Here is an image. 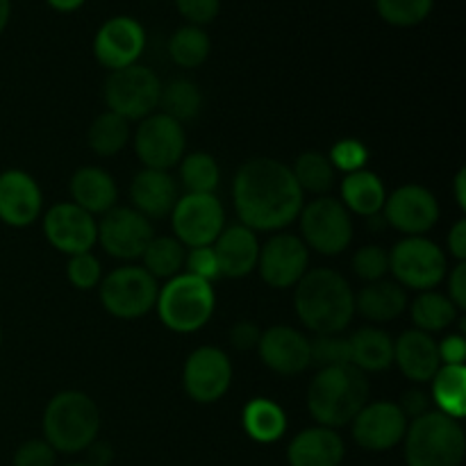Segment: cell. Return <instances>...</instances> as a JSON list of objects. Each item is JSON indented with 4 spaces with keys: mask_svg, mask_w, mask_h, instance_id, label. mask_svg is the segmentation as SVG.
Returning <instances> with one entry per match:
<instances>
[{
    "mask_svg": "<svg viewBox=\"0 0 466 466\" xmlns=\"http://www.w3.org/2000/svg\"><path fill=\"white\" fill-rule=\"evenodd\" d=\"M232 203L241 226L253 232H280L299 218L305 205L291 168L273 157L241 164L232 182Z\"/></svg>",
    "mask_w": 466,
    "mask_h": 466,
    "instance_id": "6da1fadb",
    "label": "cell"
},
{
    "mask_svg": "<svg viewBox=\"0 0 466 466\" xmlns=\"http://www.w3.org/2000/svg\"><path fill=\"white\" fill-rule=\"evenodd\" d=\"M296 317L314 335H341L355 317V291L339 271L314 268L294 287Z\"/></svg>",
    "mask_w": 466,
    "mask_h": 466,
    "instance_id": "7a4b0ae2",
    "label": "cell"
},
{
    "mask_svg": "<svg viewBox=\"0 0 466 466\" xmlns=\"http://www.w3.org/2000/svg\"><path fill=\"white\" fill-rule=\"evenodd\" d=\"M369 378L353 364L319 369L308 387V410L323 428L350 426L360 410L369 403Z\"/></svg>",
    "mask_w": 466,
    "mask_h": 466,
    "instance_id": "3957f363",
    "label": "cell"
},
{
    "mask_svg": "<svg viewBox=\"0 0 466 466\" xmlns=\"http://www.w3.org/2000/svg\"><path fill=\"white\" fill-rule=\"evenodd\" d=\"M100 410L85 391H59L46 405L41 431L55 453L76 455L89 449L100 432Z\"/></svg>",
    "mask_w": 466,
    "mask_h": 466,
    "instance_id": "277c9868",
    "label": "cell"
},
{
    "mask_svg": "<svg viewBox=\"0 0 466 466\" xmlns=\"http://www.w3.org/2000/svg\"><path fill=\"white\" fill-rule=\"evenodd\" d=\"M403 444L408 466H462L466 455L462 423L437 410L408 423Z\"/></svg>",
    "mask_w": 466,
    "mask_h": 466,
    "instance_id": "5b68a950",
    "label": "cell"
},
{
    "mask_svg": "<svg viewBox=\"0 0 466 466\" xmlns=\"http://www.w3.org/2000/svg\"><path fill=\"white\" fill-rule=\"evenodd\" d=\"M155 308L168 330L189 335L208 326L217 308V296L209 282L189 273H177L159 289Z\"/></svg>",
    "mask_w": 466,
    "mask_h": 466,
    "instance_id": "8992f818",
    "label": "cell"
},
{
    "mask_svg": "<svg viewBox=\"0 0 466 466\" xmlns=\"http://www.w3.org/2000/svg\"><path fill=\"white\" fill-rule=\"evenodd\" d=\"M390 273L405 291H431L449 276V258L428 237H405L390 250Z\"/></svg>",
    "mask_w": 466,
    "mask_h": 466,
    "instance_id": "52a82bcc",
    "label": "cell"
},
{
    "mask_svg": "<svg viewBox=\"0 0 466 466\" xmlns=\"http://www.w3.org/2000/svg\"><path fill=\"white\" fill-rule=\"evenodd\" d=\"M162 82L153 68L144 64L112 71L103 85V98L109 112L126 121H141L159 107Z\"/></svg>",
    "mask_w": 466,
    "mask_h": 466,
    "instance_id": "ba28073f",
    "label": "cell"
},
{
    "mask_svg": "<svg viewBox=\"0 0 466 466\" xmlns=\"http://www.w3.org/2000/svg\"><path fill=\"white\" fill-rule=\"evenodd\" d=\"M299 218L303 244L326 258L344 253L353 241V217L339 198L319 196L312 203L303 205Z\"/></svg>",
    "mask_w": 466,
    "mask_h": 466,
    "instance_id": "9c48e42d",
    "label": "cell"
},
{
    "mask_svg": "<svg viewBox=\"0 0 466 466\" xmlns=\"http://www.w3.org/2000/svg\"><path fill=\"white\" fill-rule=\"evenodd\" d=\"M100 303L112 317L132 321L141 319L157 303V280L144 267L114 268L100 280Z\"/></svg>",
    "mask_w": 466,
    "mask_h": 466,
    "instance_id": "30bf717a",
    "label": "cell"
},
{
    "mask_svg": "<svg viewBox=\"0 0 466 466\" xmlns=\"http://www.w3.org/2000/svg\"><path fill=\"white\" fill-rule=\"evenodd\" d=\"M171 226L182 246H212L226 228V209L214 194H185L173 208Z\"/></svg>",
    "mask_w": 466,
    "mask_h": 466,
    "instance_id": "8fae6325",
    "label": "cell"
},
{
    "mask_svg": "<svg viewBox=\"0 0 466 466\" xmlns=\"http://www.w3.org/2000/svg\"><path fill=\"white\" fill-rule=\"evenodd\" d=\"M187 135L182 123L162 112L141 118L135 132V153L144 168L168 171L185 157Z\"/></svg>",
    "mask_w": 466,
    "mask_h": 466,
    "instance_id": "7c38bea8",
    "label": "cell"
},
{
    "mask_svg": "<svg viewBox=\"0 0 466 466\" xmlns=\"http://www.w3.org/2000/svg\"><path fill=\"white\" fill-rule=\"evenodd\" d=\"M146 50V27L135 16L118 14L107 18L96 30L94 57L103 68L121 71V68L139 64V57Z\"/></svg>",
    "mask_w": 466,
    "mask_h": 466,
    "instance_id": "4fadbf2b",
    "label": "cell"
},
{
    "mask_svg": "<svg viewBox=\"0 0 466 466\" xmlns=\"http://www.w3.org/2000/svg\"><path fill=\"white\" fill-rule=\"evenodd\" d=\"M182 385L194 403H217L232 385L230 358L217 346H200L187 358L182 369Z\"/></svg>",
    "mask_w": 466,
    "mask_h": 466,
    "instance_id": "5bb4252c",
    "label": "cell"
},
{
    "mask_svg": "<svg viewBox=\"0 0 466 466\" xmlns=\"http://www.w3.org/2000/svg\"><path fill=\"white\" fill-rule=\"evenodd\" d=\"M309 248L303 239L287 232L268 237L264 244H259L258 271L259 278L273 289H291L299 285L300 278L308 273Z\"/></svg>",
    "mask_w": 466,
    "mask_h": 466,
    "instance_id": "9a60e30c",
    "label": "cell"
},
{
    "mask_svg": "<svg viewBox=\"0 0 466 466\" xmlns=\"http://www.w3.org/2000/svg\"><path fill=\"white\" fill-rule=\"evenodd\" d=\"M155 237L153 223L132 208H112L98 221V241L116 259H139Z\"/></svg>",
    "mask_w": 466,
    "mask_h": 466,
    "instance_id": "2e32d148",
    "label": "cell"
},
{
    "mask_svg": "<svg viewBox=\"0 0 466 466\" xmlns=\"http://www.w3.org/2000/svg\"><path fill=\"white\" fill-rule=\"evenodd\" d=\"M387 226L408 237H423L440 221V203L435 194L421 185H403L387 194L382 205Z\"/></svg>",
    "mask_w": 466,
    "mask_h": 466,
    "instance_id": "e0dca14e",
    "label": "cell"
},
{
    "mask_svg": "<svg viewBox=\"0 0 466 466\" xmlns=\"http://www.w3.org/2000/svg\"><path fill=\"white\" fill-rule=\"evenodd\" d=\"M408 417L399 403L391 400H373L358 412L350 421L353 440L360 449L371 453H385L399 446L408 432Z\"/></svg>",
    "mask_w": 466,
    "mask_h": 466,
    "instance_id": "ac0fdd59",
    "label": "cell"
},
{
    "mask_svg": "<svg viewBox=\"0 0 466 466\" xmlns=\"http://www.w3.org/2000/svg\"><path fill=\"white\" fill-rule=\"evenodd\" d=\"M44 235L64 255L91 253L98 241V221L76 203H57L44 214Z\"/></svg>",
    "mask_w": 466,
    "mask_h": 466,
    "instance_id": "d6986e66",
    "label": "cell"
},
{
    "mask_svg": "<svg viewBox=\"0 0 466 466\" xmlns=\"http://www.w3.org/2000/svg\"><path fill=\"white\" fill-rule=\"evenodd\" d=\"M258 353L264 367L280 376H299L305 369L312 367L309 339L291 326H271L262 330Z\"/></svg>",
    "mask_w": 466,
    "mask_h": 466,
    "instance_id": "ffe728a7",
    "label": "cell"
},
{
    "mask_svg": "<svg viewBox=\"0 0 466 466\" xmlns=\"http://www.w3.org/2000/svg\"><path fill=\"white\" fill-rule=\"evenodd\" d=\"M44 196L30 173L9 168L0 173V221L9 228H27L41 217Z\"/></svg>",
    "mask_w": 466,
    "mask_h": 466,
    "instance_id": "44dd1931",
    "label": "cell"
},
{
    "mask_svg": "<svg viewBox=\"0 0 466 466\" xmlns=\"http://www.w3.org/2000/svg\"><path fill=\"white\" fill-rule=\"evenodd\" d=\"M214 255H217L218 271L221 278H246L255 271L259 258V239L258 232L250 228L235 223L226 226L217 241L212 244Z\"/></svg>",
    "mask_w": 466,
    "mask_h": 466,
    "instance_id": "7402d4cb",
    "label": "cell"
},
{
    "mask_svg": "<svg viewBox=\"0 0 466 466\" xmlns=\"http://www.w3.org/2000/svg\"><path fill=\"white\" fill-rule=\"evenodd\" d=\"M177 198V185L168 171H155V168H144L137 173L130 182V200L132 209L144 214L148 221L153 218H167L171 217L173 208H176Z\"/></svg>",
    "mask_w": 466,
    "mask_h": 466,
    "instance_id": "603a6c76",
    "label": "cell"
},
{
    "mask_svg": "<svg viewBox=\"0 0 466 466\" xmlns=\"http://www.w3.org/2000/svg\"><path fill=\"white\" fill-rule=\"evenodd\" d=\"M394 364L408 380L419 382V385L431 382L441 367L437 341L432 339V335L417 328L405 330L394 341Z\"/></svg>",
    "mask_w": 466,
    "mask_h": 466,
    "instance_id": "cb8c5ba5",
    "label": "cell"
},
{
    "mask_svg": "<svg viewBox=\"0 0 466 466\" xmlns=\"http://www.w3.org/2000/svg\"><path fill=\"white\" fill-rule=\"evenodd\" d=\"M344 455L346 446L339 432L323 426L305 428L287 446L289 466H341Z\"/></svg>",
    "mask_w": 466,
    "mask_h": 466,
    "instance_id": "d4e9b609",
    "label": "cell"
},
{
    "mask_svg": "<svg viewBox=\"0 0 466 466\" xmlns=\"http://www.w3.org/2000/svg\"><path fill=\"white\" fill-rule=\"evenodd\" d=\"M71 203L89 212L91 217H103L116 208L118 187L116 180L100 167H82L71 177Z\"/></svg>",
    "mask_w": 466,
    "mask_h": 466,
    "instance_id": "484cf974",
    "label": "cell"
},
{
    "mask_svg": "<svg viewBox=\"0 0 466 466\" xmlns=\"http://www.w3.org/2000/svg\"><path fill=\"white\" fill-rule=\"evenodd\" d=\"M408 291L391 280L369 282L360 289V294H355V312L373 323L394 321L408 309Z\"/></svg>",
    "mask_w": 466,
    "mask_h": 466,
    "instance_id": "4316f807",
    "label": "cell"
},
{
    "mask_svg": "<svg viewBox=\"0 0 466 466\" xmlns=\"http://www.w3.org/2000/svg\"><path fill=\"white\" fill-rule=\"evenodd\" d=\"M350 364L362 373H380L394 364V339L376 326L360 328L349 337Z\"/></svg>",
    "mask_w": 466,
    "mask_h": 466,
    "instance_id": "83f0119b",
    "label": "cell"
},
{
    "mask_svg": "<svg viewBox=\"0 0 466 466\" xmlns=\"http://www.w3.org/2000/svg\"><path fill=\"white\" fill-rule=\"evenodd\" d=\"M341 194V205L349 209L350 214H358V217L371 218L376 214L382 212V205H385L387 189L382 185L380 177L376 173L367 171H355L341 180L339 185Z\"/></svg>",
    "mask_w": 466,
    "mask_h": 466,
    "instance_id": "f1b7e54d",
    "label": "cell"
},
{
    "mask_svg": "<svg viewBox=\"0 0 466 466\" xmlns=\"http://www.w3.org/2000/svg\"><path fill=\"white\" fill-rule=\"evenodd\" d=\"M246 435L258 444H276L287 432V414L276 400L253 399L241 412Z\"/></svg>",
    "mask_w": 466,
    "mask_h": 466,
    "instance_id": "f546056e",
    "label": "cell"
},
{
    "mask_svg": "<svg viewBox=\"0 0 466 466\" xmlns=\"http://www.w3.org/2000/svg\"><path fill=\"white\" fill-rule=\"evenodd\" d=\"M431 399L437 412L462 421L466 414V367L464 364H441L432 378Z\"/></svg>",
    "mask_w": 466,
    "mask_h": 466,
    "instance_id": "4dcf8cb0",
    "label": "cell"
},
{
    "mask_svg": "<svg viewBox=\"0 0 466 466\" xmlns=\"http://www.w3.org/2000/svg\"><path fill=\"white\" fill-rule=\"evenodd\" d=\"M410 314H412V321L417 326V330L428 332H441L446 328L453 326L462 312L451 303V299L440 291H419L417 299L412 300V305H408Z\"/></svg>",
    "mask_w": 466,
    "mask_h": 466,
    "instance_id": "1f68e13d",
    "label": "cell"
},
{
    "mask_svg": "<svg viewBox=\"0 0 466 466\" xmlns=\"http://www.w3.org/2000/svg\"><path fill=\"white\" fill-rule=\"evenodd\" d=\"M86 141L98 157H114L130 141V121L107 109L94 118L86 132Z\"/></svg>",
    "mask_w": 466,
    "mask_h": 466,
    "instance_id": "d6a6232c",
    "label": "cell"
},
{
    "mask_svg": "<svg viewBox=\"0 0 466 466\" xmlns=\"http://www.w3.org/2000/svg\"><path fill=\"white\" fill-rule=\"evenodd\" d=\"M185 246L176 237L162 235L150 239L141 259H144V268L155 280H171L185 268Z\"/></svg>",
    "mask_w": 466,
    "mask_h": 466,
    "instance_id": "836d02e7",
    "label": "cell"
},
{
    "mask_svg": "<svg viewBox=\"0 0 466 466\" xmlns=\"http://www.w3.org/2000/svg\"><path fill=\"white\" fill-rule=\"evenodd\" d=\"M212 53L208 30L198 25H182L168 39V57L180 68H198Z\"/></svg>",
    "mask_w": 466,
    "mask_h": 466,
    "instance_id": "e575fe53",
    "label": "cell"
},
{
    "mask_svg": "<svg viewBox=\"0 0 466 466\" xmlns=\"http://www.w3.org/2000/svg\"><path fill=\"white\" fill-rule=\"evenodd\" d=\"M159 105H162V114L176 118L177 123H187L200 114L203 94H200L196 82L177 77V80H171L167 86H162Z\"/></svg>",
    "mask_w": 466,
    "mask_h": 466,
    "instance_id": "d590c367",
    "label": "cell"
},
{
    "mask_svg": "<svg viewBox=\"0 0 466 466\" xmlns=\"http://www.w3.org/2000/svg\"><path fill=\"white\" fill-rule=\"evenodd\" d=\"M289 168L291 173H294L299 187L303 189V194L305 191H309V194L326 196L328 191L335 187L337 171L326 155L309 150V153L300 155V157L294 162V167Z\"/></svg>",
    "mask_w": 466,
    "mask_h": 466,
    "instance_id": "8d00e7d4",
    "label": "cell"
},
{
    "mask_svg": "<svg viewBox=\"0 0 466 466\" xmlns=\"http://www.w3.org/2000/svg\"><path fill=\"white\" fill-rule=\"evenodd\" d=\"M180 180L187 194H214L221 185V168L209 153H189L180 159Z\"/></svg>",
    "mask_w": 466,
    "mask_h": 466,
    "instance_id": "74e56055",
    "label": "cell"
},
{
    "mask_svg": "<svg viewBox=\"0 0 466 466\" xmlns=\"http://www.w3.org/2000/svg\"><path fill=\"white\" fill-rule=\"evenodd\" d=\"M378 16L394 27L421 25L435 9V0H373Z\"/></svg>",
    "mask_w": 466,
    "mask_h": 466,
    "instance_id": "f35d334b",
    "label": "cell"
},
{
    "mask_svg": "<svg viewBox=\"0 0 466 466\" xmlns=\"http://www.w3.org/2000/svg\"><path fill=\"white\" fill-rule=\"evenodd\" d=\"M353 273L364 280L369 282H378V280H385V276L390 273V250H385L382 246H362L358 253L353 255Z\"/></svg>",
    "mask_w": 466,
    "mask_h": 466,
    "instance_id": "ab89813d",
    "label": "cell"
},
{
    "mask_svg": "<svg viewBox=\"0 0 466 466\" xmlns=\"http://www.w3.org/2000/svg\"><path fill=\"white\" fill-rule=\"evenodd\" d=\"M309 360L319 369L337 367V364H350L349 339L341 335H319L309 341Z\"/></svg>",
    "mask_w": 466,
    "mask_h": 466,
    "instance_id": "60d3db41",
    "label": "cell"
},
{
    "mask_svg": "<svg viewBox=\"0 0 466 466\" xmlns=\"http://www.w3.org/2000/svg\"><path fill=\"white\" fill-rule=\"evenodd\" d=\"M66 276L76 289H94L103 280V267H100V259L94 253H80L71 255L66 264Z\"/></svg>",
    "mask_w": 466,
    "mask_h": 466,
    "instance_id": "b9f144b4",
    "label": "cell"
},
{
    "mask_svg": "<svg viewBox=\"0 0 466 466\" xmlns=\"http://www.w3.org/2000/svg\"><path fill=\"white\" fill-rule=\"evenodd\" d=\"M335 171H344L346 176L355 171H362L369 162V150L362 141L358 139H341L332 146L330 155H328Z\"/></svg>",
    "mask_w": 466,
    "mask_h": 466,
    "instance_id": "7bdbcfd3",
    "label": "cell"
},
{
    "mask_svg": "<svg viewBox=\"0 0 466 466\" xmlns=\"http://www.w3.org/2000/svg\"><path fill=\"white\" fill-rule=\"evenodd\" d=\"M185 273L200 278V280L209 282V285H212L214 280H218V278H221V271H218V262L212 246H198V248L187 250Z\"/></svg>",
    "mask_w": 466,
    "mask_h": 466,
    "instance_id": "ee69618b",
    "label": "cell"
},
{
    "mask_svg": "<svg viewBox=\"0 0 466 466\" xmlns=\"http://www.w3.org/2000/svg\"><path fill=\"white\" fill-rule=\"evenodd\" d=\"M176 9L187 25L205 27L221 12V0H176Z\"/></svg>",
    "mask_w": 466,
    "mask_h": 466,
    "instance_id": "f6af8a7d",
    "label": "cell"
},
{
    "mask_svg": "<svg viewBox=\"0 0 466 466\" xmlns=\"http://www.w3.org/2000/svg\"><path fill=\"white\" fill-rule=\"evenodd\" d=\"M55 453L44 440H30L23 441L14 453V466H55Z\"/></svg>",
    "mask_w": 466,
    "mask_h": 466,
    "instance_id": "bcb514c9",
    "label": "cell"
},
{
    "mask_svg": "<svg viewBox=\"0 0 466 466\" xmlns=\"http://www.w3.org/2000/svg\"><path fill=\"white\" fill-rule=\"evenodd\" d=\"M259 337H262V330H259L258 323L253 321H239L235 323L230 330V341L237 350L258 349Z\"/></svg>",
    "mask_w": 466,
    "mask_h": 466,
    "instance_id": "7dc6e473",
    "label": "cell"
},
{
    "mask_svg": "<svg viewBox=\"0 0 466 466\" xmlns=\"http://www.w3.org/2000/svg\"><path fill=\"white\" fill-rule=\"evenodd\" d=\"M399 408L403 410L408 421H412V419H419L426 412H431V396L421 390H410L403 394V400L399 403Z\"/></svg>",
    "mask_w": 466,
    "mask_h": 466,
    "instance_id": "c3c4849f",
    "label": "cell"
},
{
    "mask_svg": "<svg viewBox=\"0 0 466 466\" xmlns=\"http://www.w3.org/2000/svg\"><path fill=\"white\" fill-rule=\"evenodd\" d=\"M449 278V299L460 312L466 309V262H458V267L451 271Z\"/></svg>",
    "mask_w": 466,
    "mask_h": 466,
    "instance_id": "681fc988",
    "label": "cell"
},
{
    "mask_svg": "<svg viewBox=\"0 0 466 466\" xmlns=\"http://www.w3.org/2000/svg\"><path fill=\"white\" fill-rule=\"evenodd\" d=\"M441 364H464L466 339L464 335H449L444 341L437 344Z\"/></svg>",
    "mask_w": 466,
    "mask_h": 466,
    "instance_id": "f907efd6",
    "label": "cell"
},
{
    "mask_svg": "<svg viewBox=\"0 0 466 466\" xmlns=\"http://www.w3.org/2000/svg\"><path fill=\"white\" fill-rule=\"evenodd\" d=\"M449 253L453 255L458 262H464L466 259V221L460 218L449 232Z\"/></svg>",
    "mask_w": 466,
    "mask_h": 466,
    "instance_id": "816d5d0a",
    "label": "cell"
},
{
    "mask_svg": "<svg viewBox=\"0 0 466 466\" xmlns=\"http://www.w3.org/2000/svg\"><path fill=\"white\" fill-rule=\"evenodd\" d=\"M86 451H91L89 464L107 466L109 462H112V449H109L107 444H96V441H94V444H91Z\"/></svg>",
    "mask_w": 466,
    "mask_h": 466,
    "instance_id": "f5cc1de1",
    "label": "cell"
},
{
    "mask_svg": "<svg viewBox=\"0 0 466 466\" xmlns=\"http://www.w3.org/2000/svg\"><path fill=\"white\" fill-rule=\"evenodd\" d=\"M46 3H48V7L55 9V12L71 14V12H77L80 7H85L86 0H46Z\"/></svg>",
    "mask_w": 466,
    "mask_h": 466,
    "instance_id": "db71d44e",
    "label": "cell"
},
{
    "mask_svg": "<svg viewBox=\"0 0 466 466\" xmlns=\"http://www.w3.org/2000/svg\"><path fill=\"white\" fill-rule=\"evenodd\" d=\"M455 200H458L460 209H466V171L464 168H460L458 176H455Z\"/></svg>",
    "mask_w": 466,
    "mask_h": 466,
    "instance_id": "11a10c76",
    "label": "cell"
},
{
    "mask_svg": "<svg viewBox=\"0 0 466 466\" xmlns=\"http://www.w3.org/2000/svg\"><path fill=\"white\" fill-rule=\"evenodd\" d=\"M9 18H12V0H0V35L7 30Z\"/></svg>",
    "mask_w": 466,
    "mask_h": 466,
    "instance_id": "9f6ffc18",
    "label": "cell"
},
{
    "mask_svg": "<svg viewBox=\"0 0 466 466\" xmlns=\"http://www.w3.org/2000/svg\"><path fill=\"white\" fill-rule=\"evenodd\" d=\"M66 466H94V464H89V462H77V464H66Z\"/></svg>",
    "mask_w": 466,
    "mask_h": 466,
    "instance_id": "6f0895ef",
    "label": "cell"
}]
</instances>
